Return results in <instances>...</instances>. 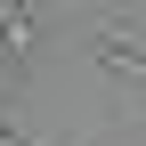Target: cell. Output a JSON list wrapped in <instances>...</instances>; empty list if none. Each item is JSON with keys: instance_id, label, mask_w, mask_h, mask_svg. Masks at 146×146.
I'll return each mask as SVG.
<instances>
[{"instance_id": "cell-2", "label": "cell", "mask_w": 146, "mask_h": 146, "mask_svg": "<svg viewBox=\"0 0 146 146\" xmlns=\"http://www.w3.org/2000/svg\"><path fill=\"white\" fill-rule=\"evenodd\" d=\"M0 41H8V49H33V25H25V16H0Z\"/></svg>"}, {"instance_id": "cell-3", "label": "cell", "mask_w": 146, "mask_h": 146, "mask_svg": "<svg viewBox=\"0 0 146 146\" xmlns=\"http://www.w3.org/2000/svg\"><path fill=\"white\" fill-rule=\"evenodd\" d=\"M0 146H25V138H16V130H0Z\"/></svg>"}, {"instance_id": "cell-1", "label": "cell", "mask_w": 146, "mask_h": 146, "mask_svg": "<svg viewBox=\"0 0 146 146\" xmlns=\"http://www.w3.org/2000/svg\"><path fill=\"white\" fill-rule=\"evenodd\" d=\"M98 65H114L122 81H146V49L122 41V33H98Z\"/></svg>"}]
</instances>
